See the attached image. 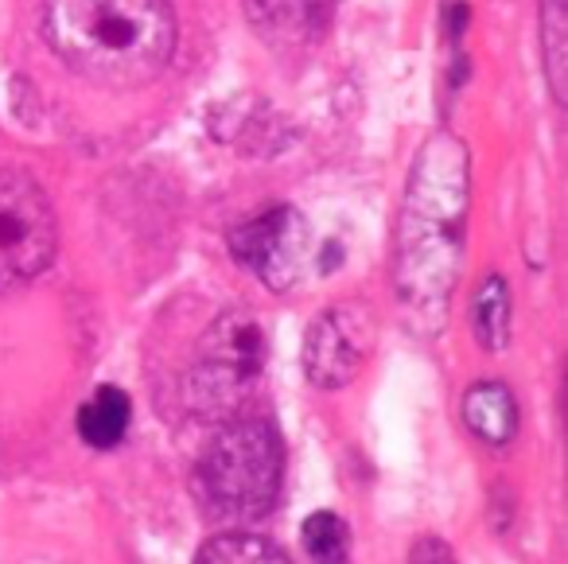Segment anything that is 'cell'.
I'll list each match as a JSON object with an SVG mask.
<instances>
[{
	"label": "cell",
	"instance_id": "obj_1",
	"mask_svg": "<svg viewBox=\"0 0 568 564\" xmlns=\"http://www.w3.org/2000/svg\"><path fill=\"white\" fill-rule=\"evenodd\" d=\"M43 40L94 87L141 90L175 51L168 0H43Z\"/></svg>",
	"mask_w": 568,
	"mask_h": 564
},
{
	"label": "cell",
	"instance_id": "obj_4",
	"mask_svg": "<svg viewBox=\"0 0 568 564\" xmlns=\"http://www.w3.org/2000/svg\"><path fill=\"white\" fill-rule=\"evenodd\" d=\"M268 339L250 312H226L206 328L187 377V401L206 421H234L265 374Z\"/></svg>",
	"mask_w": 568,
	"mask_h": 564
},
{
	"label": "cell",
	"instance_id": "obj_3",
	"mask_svg": "<svg viewBox=\"0 0 568 564\" xmlns=\"http://www.w3.org/2000/svg\"><path fill=\"white\" fill-rule=\"evenodd\" d=\"M195 494L219 522H257L276 506L284 444L268 421H226L195 463Z\"/></svg>",
	"mask_w": 568,
	"mask_h": 564
},
{
	"label": "cell",
	"instance_id": "obj_7",
	"mask_svg": "<svg viewBox=\"0 0 568 564\" xmlns=\"http://www.w3.org/2000/svg\"><path fill=\"white\" fill-rule=\"evenodd\" d=\"M374 351V320L363 304H335L304 335V377L316 390H343L363 374Z\"/></svg>",
	"mask_w": 568,
	"mask_h": 564
},
{
	"label": "cell",
	"instance_id": "obj_9",
	"mask_svg": "<svg viewBox=\"0 0 568 564\" xmlns=\"http://www.w3.org/2000/svg\"><path fill=\"white\" fill-rule=\"evenodd\" d=\"M464 424L483 444H510L518 436V401L503 382H475L464 393Z\"/></svg>",
	"mask_w": 568,
	"mask_h": 564
},
{
	"label": "cell",
	"instance_id": "obj_10",
	"mask_svg": "<svg viewBox=\"0 0 568 564\" xmlns=\"http://www.w3.org/2000/svg\"><path fill=\"white\" fill-rule=\"evenodd\" d=\"M129 424H133V401H129L125 390L118 385H98L87 401L79 405V416H74V429L98 452H110L121 440L129 436Z\"/></svg>",
	"mask_w": 568,
	"mask_h": 564
},
{
	"label": "cell",
	"instance_id": "obj_8",
	"mask_svg": "<svg viewBox=\"0 0 568 564\" xmlns=\"http://www.w3.org/2000/svg\"><path fill=\"white\" fill-rule=\"evenodd\" d=\"M253 32L273 48H304L332 20L335 0H242Z\"/></svg>",
	"mask_w": 568,
	"mask_h": 564
},
{
	"label": "cell",
	"instance_id": "obj_13",
	"mask_svg": "<svg viewBox=\"0 0 568 564\" xmlns=\"http://www.w3.org/2000/svg\"><path fill=\"white\" fill-rule=\"evenodd\" d=\"M195 564H288V556L261 533L245 530H226L214 533L211 541H203Z\"/></svg>",
	"mask_w": 568,
	"mask_h": 564
},
{
	"label": "cell",
	"instance_id": "obj_6",
	"mask_svg": "<svg viewBox=\"0 0 568 564\" xmlns=\"http://www.w3.org/2000/svg\"><path fill=\"white\" fill-rule=\"evenodd\" d=\"M230 253L265 289L288 292L308 261V222L296 207H273L230 230Z\"/></svg>",
	"mask_w": 568,
	"mask_h": 564
},
{
	"label": "cell",
	"instance_id": "obj_14",
	"mask_svg": "<svg viewBox=\"0 0 568 564\" xmlns=\"http://www.w3.org/2000/svg\"><path fill=\"white\" fill-rule=\"evenodd\" d=\"M409 564H459V561H456V553H452L448 541L420 537V541H413V548H409Z\"/></svg>",
	"mask_w": 568,
	"mask_h": 564
},
{
	"label": "cell",
	"instance_id": "obj_12",
	"mask_svg": "<svg viewBox=\"0 0 568 564\" xmlns=\"http://www.w3.org/2000/svg\"><path fill=\"white\" fill-rule=\"evenodd\" d=\"M301 548L312 564H351V553H355L351 525L335 510H316L301 525Z\"/></svg>",
	"mask_w": 568,
	"mask_h": 564
},
{
	"label": "cell",
	"instance_id": "obj_2",
	"mask_svg": "<svg viewBox=\"0 0 568 564\" xmlns=\"http://www.w3.org/2000/svg\"><path fill=\"white\" fill-rule=\"evenodd\" d=\"M467 211V152L452 133H436L417 160L397 234V292L409 312H448L459 273Z\"/></svg>",
	"mask_w": 568,
	"mask_h": 564
},
{
	"label": "cell",
	"instance_id": "obj_11",
	"mask_svg": "<svg viewBox=\"0 0 568 564\" xmlns=\"http://www.w3.org/2000/svg\"><path fill=\"white\" fill-rule=\"evenodd\" d=\"M471 331L483 351H503L510 343V284H506V276L490 273L479 284L471 308Z\"/></svg>",
	"mask_w": 568,
	"mask_h": 564
},
{
	"label": "cell",
	"instance_id": "obj_5",
	"mask_svg": "<svg viewBox=\"0 0 568 564\" xmlns=\"http://www.w3.org/2000/svg\"><path fill=\"white\" fill-rule=\"evenodd\" d=\"M59 245L55 211L24 172H0V289H17L51 265Z\"/></svg>",
	"mask_w": 568,
	"mask_h": 564
}]
</instances>
